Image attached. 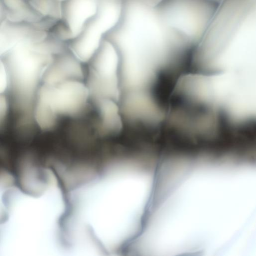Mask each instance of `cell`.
Returning <instances> with one entry per match:
<instances>
[{"instance_id":"obj_1","label":"cell","mask_w":256,"mask_h":256,"mask_svg":"<svg viewBox=\"0 0 256 256\" xmlns=\"http://www.w3.org/2000/svg\"><path fill=\"white\" fill-rule=\"evenodd\" d=\"M48 41L22 42L2 56L10 74L14 104L22 124H30L40 82L56 54Z\"/></svg>"},{"instance_id":"obj_2","label":"cell","mask_w":256,"mask_h":256,"mask_svg":"<svg viewBox=\"0 0 256 256\" xmlns=\"http://www.w3.org/2000/svg\"><path fill=\"white\" fill-rule=\"evenodd\" d=\"M88 89L82 80H71L56 84H43L36 101L48 108L58 118L60 116L76 117L84 110Z\"/></svg>"},{"instance_id":"obj_3","label":"cell","mask_w":256,"mask_h":256,"mask_svg":"<svg viewBox=\"0 0 256 256\" xmlns=\"http://www.w3.org/2000/svg\"><path fill=\"white\" fill-rule=\"evenodd\" d=\"M80 62L72 54L60 55L54 59L46 71L42 82L56 84L71 80H82L84 72Z\"/></svg>"},{"instance_id":"obj_4","label":"cell","mask_w":256,"mask_h":256,"mask_svg":"<svg viewBox=\"0 0 256 256\" xmlns=\"http://www.w3.org/2000/svg\"><path fill=\"white\" fill-rule=\"evenodd\" d=\"M10 86V78L4 62L1 60L0 64V92L4 94Z\"/></svg>"},{"instance_id":"obj_5","label":"cell","mask_w":256,"mask_h":256,"mask_svg":"<svg viewBox=\"0 0 256 256\" xmlns=\"http://www.w3.org/2000/svg\"><path fill=\"white\" fill-rule=\"evenodd\" d=\"M8 103L4 95L0 94V126L2 129L5 125L8 112Z\"/></svg>"}]
</instances>
